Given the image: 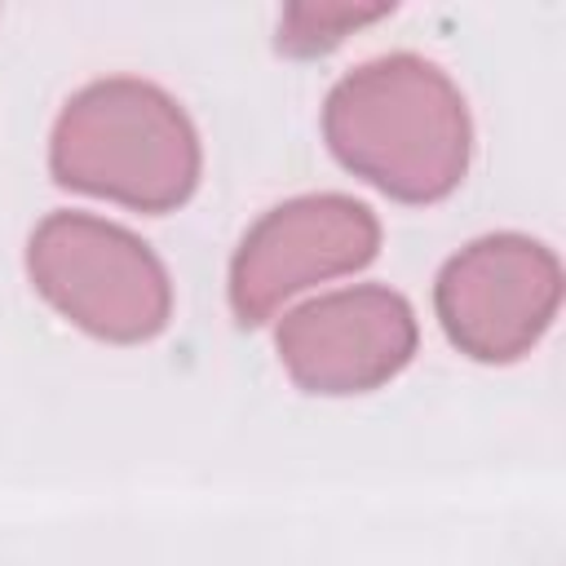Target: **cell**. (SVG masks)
Masks as SVG:
<instances>
[{"label":"cell","instance_id":"6da1fadb","mask_svg":"<svg viewBox=\"0 0 566 566\" xmlns=\"http://www.w3.org/2000/svg\"><path fill=\"white\" fill-rule=\"evenodd\" d=\"M323 133L349 172L407 203L442 199L469 164L464 97L411 53L349 71L327 97Z\"/></svg>","mask_w":566,"mask_h":566},{"label":"cell","instance_id":"7a4b0ae2","mask_svg":"<svg viewBox=\"0 0 566 566\" xmlns=\"http://www.w3.org/2000/svg\"><path fill=\"white\" fill-rule=\"evenodd\" d=\"M53 172L62 186L168 212L199 181V137L155 84L102 80L66 102L53 128Z\"/></svg>","mask_w":566,"mask_h":566},{"label":"cell","instance_id":"3957f363","mask_svg":"<svg viewBox=\"0 0 566 566\" xmlns=\"http://www.w3.org/2000/svg\"><path fill=\"white\" fill-rule=\"evenodd\" d=\"M27 270L53 310L102 340H150L172 314V287L155 252L102 217L53 212L31 234Z\"/></svg>","mask_w":566,"mask_h":566},{"label":"cell","instance_id":"277c9868","mask_svg":"<svg viewBox=\"0 0 566 566\" xmlns=\"http://www.w3.org/2000/svg\"><path fill=\"white\" fill-rule=\"evenodd\" d=\"M557 256L522 234L469 243L438 274V318L469 358H522L557 314Z\"/></svg>","mask_w":566,"mask_h":566},{"label":"cell","instance_id":"5b68a950","mask_svg":"<svg viewBox=\"0 0 566 566\" xmlns=\"http://www.w3.org/2000/svg\"><path fill=\"white\" fill-rule=\"evenodd\" d=\"M380 226L371 208L345 195H305L265 212L230 265V301L243 323H265L287 296L354 274L376 256Z\"/></svg>","mask_w":566,"mask_h":566},{"label":"cell","instance_id":"8992f818","mask_svg":"<svg viewBox=\"0 0 566 566\" xmlns=\"http://www.w3.org/2000/svg\"><path fill=\"white\" fill-rule=\"evenodd\" d=\"M279 363L310 394H363L394 380L416 349V314L389 287H345L279 323Z\"/></svg>","mask_w":566,"mask_h":566},{"label":"cell","instance_id":"52a82bcc","mask_svg":"<svg viewBox=\"0 0 566 566\" xmlns=\"http://www.w3.org/2000/svg\"><path fill=\"white\" fill-rule=\"evenodd\" d=\"M389 9H332V4H318V9H287L283 27H279V44L292 49V53H314V49H327L336 44L349 27H363V22H376L385 18Z\"/></svg>","mask_w":566,"mask_h":566}]
</instances>
